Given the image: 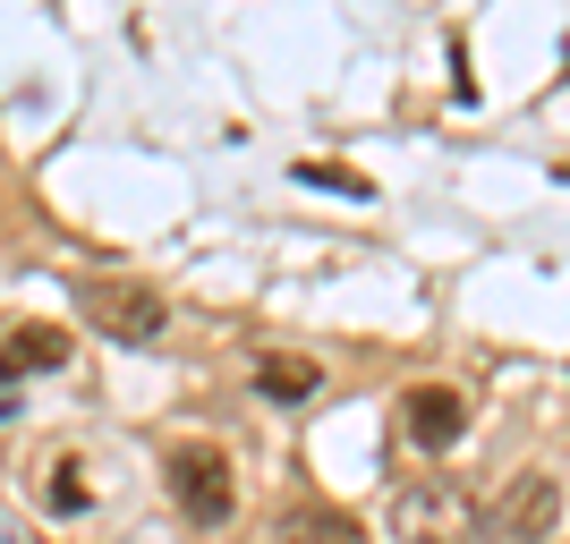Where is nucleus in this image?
<instances>
[{
  "mask_svg": "<svg viewBox=\"0 0 570 544\" xmlns=\"http://www.w3.org/2000/svg\"><path fill=\"white\" fill-rule=\"evenodd\" d=\"M163 485H170V502H179V520L230 527V511H238V468H230V451H222V443H170V451H163Z\"/></svg>",
  "mask_w": 570,
  "mask_h": 544,
  "instance_id": "f257e3e1",
  "label": "nucleus"
},
{
  "mask_svg": "<svg viewBox=\"0 0 570 544\" xmlns=\"http://www.w3.org/2000/svg\"><path fill=\"white\" fill-rule=\"evenodd\" d=\"M77 315H86L102 340H119V349H145V340L170 324L163 289H145V281H77Z\"/></svg>",
  "mask_w": 570,
  "mask_h": 544,
  "instance_id": "7ed1b4c3",
  "label": "nucleus"
},
{
  "mask_svg": "<svg viewBox=\"0 0 570 544\" xmlns=\"http://www.w3.org/2000/svg\"><path fill=\"white\" fill-rule=\"evenodd\" d=\"M43 511L51 520H86V511H95V485H86V459H77V451H60L43 468Z\"/></svg>",
  "mask_w": 570,
  "mask_h": 544,
  "instance_id": "6e6552de",
  "label": "nucleus"
},
{
  "mask_svg": "<svg viewBox=\"0 0 570 544\" xmlns=\"http://www.w3.org/2000/svg\"><path fill=\"white\" fill-rule=\"evenodd\" d=\"M485 527H494V544H546L553 527H562V485H553L546 468H528L502 485V502L485 511Z\"/></svg>",
  "mask_w": 570,
  "mask_h": 544,
  "instance_id": "20e7f679",
  "label": "nucleus"
},
{
  "mask_svg": "<svg viewBox=\"0 0 570 544\" xmlns=\"http://www.w3.org/2000/svg\"><path fill=\"white\" fill-rule=\"evenodd\" d=\"M476 527H485V511H476L469 485H452V476H417V485L392 494V536L401 544H469Z\"/></svg>",
  "mask_w": 570,
  "mask_h": 544,
  "instance_id": "f03ea898",
  "label": "nucleus"
},
{
  "mask_svg": "<svg viewBox=\"0 0 570 544\" xmlns=\"http://www.w3.org/2000/svg\"><path fill=\"white\" fill-rule=\"evenodd\" d=\"M273 536L282 544H366V527H357L350 511H333V502H289Z\"/></svg>",
  "mask_w": 570,
  "mask_h": 544,
  "instance_id": "0eeeda50",
  "label": "nucleus"
},
{
  "mask_svg": "<svg viewBox=\"0 0 570 544\" xmlns=\"http://www.w3.org/2000/svg\"><path fill=\"white\" fill-rule=\"evenodd\" d=\"M298 179H307V188H341V196H366V179H357V170H333V162H298Z\"/></svg>",
  "mask_w": 570,
  "mask_h": 544,
  "instance_id": "9d476101",
  "label": "nucleus"
},
{
  "mask_svg": "<svg viewBox=\"0 0 570 544\" xmlns=\"http://www.w3.org/2000/svg\"><path fill=\"white\" fill-rule=\"evenodd\" d=\"M401 434L417 451H452L469 434V400H460L452 383H409L401 392Z\"/></svg>",
  "mask_w": 570,
  "mask_h": 544,
  "instance_id": "39448f33",
  "label": "nucleus"
},
{
  "mask_svg": "<svg viewBox=\"0 0 570 544\" xmlns=\"http://www.w3.org/2000/svg\"><path fill=\"white\" fill-rule=\"evenodd\" d=\"M256 383H264V400H315L324 366H315V357H264Z\"/></svg>",
  "mask_w": 570,
  "mask_h": 544,
  "instance_id": "1a4fd4ad",
  "label": "nucleus"
},
{
  "mask_svg": "<svg viewBox=\"0 0 570 544\" xmlns=\"http://www.w3.org/2000/svg\"><path fill=\"white\" fill-rule=\"evenodd\" d=\"M69 366V332L60 324H9L0 332V375L26 383V375H60Z\"/></svg>",
  "mask_w": 570,
  "mask_h": 544,
  "instance_id": "423d86ee",
  "label": "nucleus"
}]
</instances>
